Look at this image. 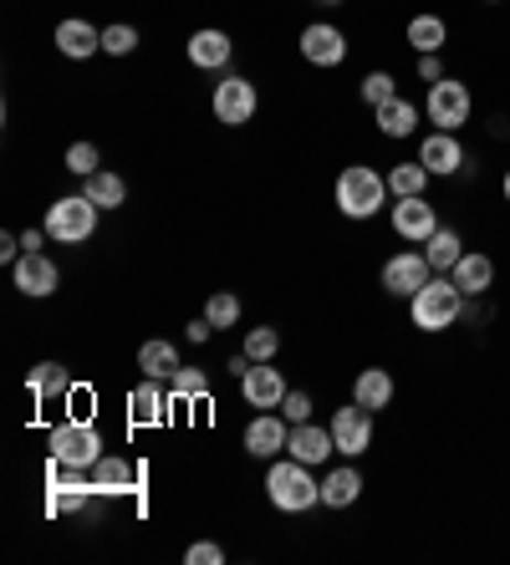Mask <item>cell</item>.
Instances as JSON below:
<instances>
[{
    "instance_id": "cell-20",
    "label": "cell",
    "mask_w": 510,
    "mask_h": 565,
    "mask_svg": "<svg viewBox=\"0 0 510 565\" xmlns=\"http://www.w3.org/2000/svg\"><path fill=\"white\" fill-rule=\"evenodd\" d=\"M87 479H93L97 494H128V489L138 484V469L128 459H118V454H103V459L87 469Z\"/></svg>"
},
{
    "instance_id": "cell-35",
    "label": "cell",
    "mask_w": 510,
    "mask_h": 565,
    "mask_svg": "<svg viewBox=\"0 0 510 565\" xmlns=\"http://www.w3.org/2000/svg\"><path fill=\"white\" fill-rule=\"evenodd\" d=\"M134 46H138V31L128 26V21H118V26L103 31V52H108V56H128Z\"/></svg>"
},
{
    "instance_id": "cell-9",
    "label": "cell",
    "mask_w": 510,
    "mask_h": 565,
    "mask_svg": "<svg viewBox=\"0 0 510 565\" xmlns=\"http://www.w3.org/2000/svg\"><path fill=\"white\" fill-rule=\"evenodd\" d=\"M286 444H291V423L281 418V408L255 413V418L245 423V448H251L255 459H281Z\"/></svg>"
},
{
    "instance_id": "cell-10",
    "label": "cell",
    "mask_w": 510,
    "mask_h": 565,
    "mask_svg": "<svg viewBox=\"0 0 510 565\" xmlns=\"http://www.w3.org/2000/svg\"><path fill=\"white\" fill-rule=\"evenodd\" d=\"M439 230V214L424 194L418 199H393V235L408 239V245H424V239Z\"/></svg>"
},
{
    "instance_id": "cell-39",
    "label": "cell",
    "mask_w": 510,
    "mask_h": 565,
    "mask_svg": "<svg viewBox=\"0 0 510 565\" xmlns=\"http://www.w3.org/2000/svg\"><path fill=\"white\" fill-rule=\"evenodd\" d=\"M418 77L429 82V87H434V82H444V62H439V52H424V56H418Z\"/></svg>"
},
{
    "instance_id": "cell-23",
    "label": "cell",
    "mask_w": 510,
    "mask_h": 565,
    "mask_svg": "<svg viewBox=\"0 0 510 565\" xmlns=\"http://www.w3.org/2000/svg\"><path fill=\"white\" fill-rule=\"evenodd\" d=\"M459 255H465V239L455 235V230H434L429 239H424V260H429V270L434 276H449V270H455L459 265Z\"/></svg>"
},
{
    "instance_id": "cell-43",
    "label": "cell",
    "mask_w": 510,
    "mask_h": 565,
    "mask_svg": "<svg viewBox=\"0 0 510 565\" xmlns=\"http://www.w3.org/2000/svg\"><path fill=\"white\" fill-rule=\"evenodd\" d=\"M317 6H342V0H317Z\"/></svg>"
},
{
    "instance_id": "cell-4",
    "label": "cell",
    "mask_w": 510,
    "mask_h": 565,
    "mask_svg": "<svg viewBox=\"0 0 510 565\" xmlns=\"http://www.w3.org/2000/svg\"><path fill=\"white\" fill-rule=\"evenodd\" d=\"M46 448H52V459H62L67 469H82V473L103 459V438H97V428L87 418L56 423L52 438H46Z\"/></svg>"
},
{
    "instance_id": "cell-15",
    "label": "cell",
    "mask_w": 510,
    "mask_h": 565,
    "mask_svg": "<svg viewBox=\"0 0 510 565\" xmlns=\"http://www.w3.org/2000/svg\"><path fill=\"white\" fill-rule=\"evenodd\" d=\"M418 163H424L429 173H439V179H449V173L465 169V148H459L455 132H439V128H434L429 138L418 143Z\"/></svg>"
},
{
    "instance_id": "cell-27",
    "label": "cell",
    "mask_w": 510,
    "mask_h": 565,
    "mask_svg": "<svg viewBox=\"0 0 510 565\" xmlns=\"http://www.w3.org/2000/svg\"><path fill=\"white\" fill-rule=\"evenodd\" d=\"M82 194L93 199L97 210H118L123 199H128V184H123V179H118L113 169H97L93 179H82Z\"/></svg>"
},
{
    "instance_id": "cell-37",
    "label": "cell",
    "mask_w": 510,
    "mask_h": 565,
    "mask_svg": "<svg viewBox=\"0 0 510 565\" xmlns=\"http://www.w3.org/2000/svg\"><path fill=\"white\" fill-rule=\"evenodd\" d=\"M184 561L189 565H225V551H220L215 540H194V545L184 551Z\"/></svg>"
},
{
    "instance_id": "cell-19",
    "label": "cell",
    "mask_w": 510,
    "mask_h": 565,
    "mask_svg": "<svg viewBox=\"0 0 510 565\" xmlns=\"http://www.w3.org/2000/svg\"><path fill=\"white\" fill-rule=\"evenodd\" d=\"M449 280L465 290V301H470V296H485V290L496 286V260H490V255H480V250H465V255H459V265L449 270Z\"/></svg>"
},
{
    "instance_id": "cell-11",
    "label": "cell",
    "mask_w": 510,
    "mask_h": 565,
    "mask_svg": "<svg viewBox=\"0 0 510 565\" xmlns=\"http://www.w3.org/2000/svg\"><path fill=\"white\" fill-rule=\"evenodd\" d=\"M11 276H15V290L31 296V301H41V296H52V290L62 286V270H56L41 250H21V260L11 265Z\"/></svg>"
},
{
    "instance_id": "cell-33",
    "label": "cell",
    "mask_w": 510,
    "mask_h": 565,
    "mask_svg": "<svg viewBox=\"0 0 510 565\" xmlns=\"http://www.w3.org/2000/svg\"><path fill=\"white\" fill-rule=\"evenodd\" d=\"M169 393H174L179 403H194V397L210 393V382H204V372H200V367H179L174 377H169Z\"/></svg>"
},
{
    "instance_id": "cell-8",
    "label": "cell",
    "mask_w": 510,
    "mask_h": 565,
    "mask_svg": "<svg viewBox=\"0 0 510 565\" xmlns=\"http://www.w3.org/2000/svg\"><path fill=\"white\" fill-rule=\"evenodd\" d=\"M286 393H291V387H286V377H281L276 362H251V372L241 377V397L251 403V408H261V413L281 408Z\"/></svg>"
},
{
    "instance_id": "cell-13",
    "label": "cell",
    "mask_w": 510,
    "mask_h": 565,
    "mask_svg": "<svg viewBox=\"0 0 510 565\" xmlns=\"http://www.w3.org/2000/svg\"><path fill=\"white\" fill-rule=\"evenodd\" d=\"M255 107H261V97H255V87L245 77H225L215 87V118L230 122V128H241V122L255 118Z\"/></svg>"
},
{
    "instance_id": "cell-34",
    "label": "cell",
    "mask_w": 510,
    "mask_h": 565,
    "mask_svg": "<svg viewBox=\"0 0 510 565\" xmlns=\"http://www.w3.org/2000/svg\"><path fill=\"white\" fill-rule=\"evenodd\" d=\"M399 97V82L389 77V72H368L363 77V103L368 107H383V103H393Z\"/></svg>"
},
{
    "instance_id": "cell-32",
    "label": "cell",
    "mask_w": 510,
    "mask_h": 565,
    "mask_svg": "<svg viewBox=\"0 0 510 565\" xmlns=\"http://www.w3.org/2000/svg\"><path fill=\"white\" fill-rule=\"evenodd\" d=\"M276 352H281V331L276 327H255L251 337H245V356H251V362H276Z\"/></svg>"
},
{
    "instance_id": "cell-41",
    "label": "cell",
    "mask_w": 510,
    "mask_h": 565,
    "mask_svg": "<svg viewBox=\"0 0 510 565\" xmlns=\"http://www.w3.org/2000/svg\"><path fill=\"white\" fill-rule=\"evenodd\" d=\"M46 224H41V230H26V235H21V250H41V245H46Z\"/></svg>"
},
{
    "instance_id": "cell-1",
    "label": "cell",
    "mask_w": 510,
    "mask_h": 565,
    "mask_svg": "<svg viewBox=\"0 0 510 565\" xmlns=\"http://www.w3.org/2000/svg\"><path fill=\"white\" fill-rule=\"evenodd\" d=\"M459 316H465V290L449 276H429L408 296V321H414L418 331H449Z\"/></svg>"
},
{
    "instance_id": "cell-28",
    "label": "cell",
    "mask_w": 510,
    "mask_h": 565,
    "mask_svg": "<svg viewBox=\"0 0 510 565\" xmlns=\"http://www.w3.org/2000/svg\"><path fill=\"white\" fill-rule=\"evenodd\" d=\"M163 403H169V397H163V387L153 377H144L134 387V397H128V408H134V423L138 428H148V423H159L163 418Z\"/></svg>"
},
{
    "instance_id": "cell-22",
    "label": "cell",
    "mask_w": 510,
    "mask_h": 565,
    "mask_svg": "<svg viewBox=\"0 0 510 565\" xmlns=\"http://www.w3.org/2000/svg\"><path fill=\"white\" fill-rule=\"evenodd\" d=\"M358 494H363V473H358V463H342V469H332L322 479V504L327 510H348V504H358Z\"/></svg>"
},
{
    "instance_id": "cell-38",
    "label": "cell",
    "mask_w": 510,
    "mask_h": 565,
    "mask_svg": "<svg viewBox=\"0 0 510 565\" xmlns=\"http://www.w3.org/2000/svg\"><path fill=\"white\" fill-rule=\"evenodd\" d=\"M281 418L291 423V428H296V423H311V397H307V393H286Z\"/></svg>"
},
{
    "instance_id": "cell-17",
    "label": "cell",
    "mask_w": 510,
    "mask_h": 565,
    "mask_svg": "<svg viewBox=\"0 0 510 565\" xmlns=\"http://www.w3.org/2000/svg\"><path fill=\"white\" fill-rule=\"evenodd\" d=\"M230 56H235V41H230L225 31L204 26L189 36V62L200 66V72H220V66H230Z\"/></svg>"
},
{
    "instance_id": "cell-6",
    "label": "cell",
    "mask_w": 510,
    "mask_h": 565,
    "mask_svg": "<svg viewBox=\"0 0 510 565\" xmlns=\"http://www.w3.org/2000/svg\"><path fill=\"white\" fill-rule=\"evenodd\" d=\"M470 113H475V97H470V87L455 82V77L434 82L429 97H424V118H429L439 132H459L465 122H470Z\"/></svg>"
},
{
    "instance_id": "cell-18",
    "label": "cell",
    "mask_w": 510,
    "mask_h": 565,
    "mask_svg": "<svg viewBox=\"0 0 510 565\" xmlns=\"http://www.w3.org/2000/svg\"><path fill=\"white\" fill-rule=\"evenodd\" d=\"M393 393H399V382H393L389 367H363L352 382V403H363L368 413H383L393 403Z\"/></svg>"
},
{
    "instance_id": "cell-24",
    "label": "cell",
    "mask_w": 510,
    "mask_h": 565,
    "mask_svg": "<svg viewBox=\"0 0 510 565\" xmlns=\"http://www.w3.org/2000/svg\"><path fill=\"white\" fill-rule=\"evenodd\" d=\"M373 118H378V132H383V138H414V128H418V107H414V103H403V97H393V103L373 107Z\"/></svg>"
},
{
    "instance_id": "cell-21",
    "label": "cell",
    "mask_w": 510,
    "mask_h": 565,
    "mask_svg": "<svg viewBox=\"0 0 510 565\" xmlns=\"http://www.w3.org/2000/svg\"><path fill=\"white\" fill-rule=\"evenodd\" d=\"M56 52L72 56V62H87L93 52H103V31L72 15V21H62V26H56Z\"/></svg>"
},
{
    "instance_id": "cell-2",
    "label": "cell",
    "mask_w": 510,
    "mask_h": 565,
    "mask_svg": "<svg viewBox=\"0 0 510 565\" xmlns=\"http://www.w3.org/2000/svg\"><path fill=\"white\" fill-rule=\"evenodd\" d=\"M266 494H270V504L286 514H301V510H311V504H322V484L311 479V463L291 459V454H286V459H270Z\"/></svg>"
},
{
    "instance_id": "cell-31",
    "label": "cell",
    "mask_w": 510,
    "mask_h": 565,
    "mask_svg": "<svg viewBox=\"0 0 510 565\" xmlns=\"http://www.w3.org/2000/svg\"><path fill=\"white\" fill-rule=\"evenodd\" d=\"M204 321H210L215 331L235 327V321H241V296H230V290H215V296L204 301Z\"/></svg>"
},
{
    "instance_id": "cell-29",
    "label": "cell",
    "mask_w": 510,
    "mask_h": 565,
    "mask_svg": "<svg viewBox=\"0 0 510 565\" xmlns=\"http://www.w3.org/2000/svg\"><path fill=\"white\" fill-rule=\"evenodd\" d=\"M444 41H449L444 15H414V21H408V46H414L418 56H424V52H444Z\"/></svg>"
},
{
    "instance_id": "cell-30",
    "label": "cell",
    "mask_w": 510,
    "mask_h": 565,
    "mask_svg": "<svg viewBox=\"0 0 510 565\" xmlns=\"http://www.w3.org/2000/svg\"><path fill=\"white\" fill-rule=\"evenodd\" d=\"M429 179H434V173L424 169L418 158H414V163H399V169L389 173V194L393 199H418L424 189H429Z\"/></svg>"
},
{
    "instance_id": "cell-36",
    "label": "cell",
    "mask_w": 510,
    "mask_h": 565,
    "mask_svg": "<svg viewBox=\"0 0 510 565\" xmlns=\"http://www.w3.org/2000/svg\"><path fill=\"white\" fill-rule=\"evenodd\" d=\"M97 163H103V158H97V143H72L67 148V169L77 173V179H93Z\"/></svg>"
},
{
    "instance_id": "cell-42",
    "label": "cell",
    "mask_w": 510,
    "mask_h": 565,
    "mask_svg": "<svg viewBox=\"0 0 510 565\" xmlns=\"http://www.w3.org/2000/svg\"><path fill=\"white\" fill-rule=\"evenodd\" d=\"M500 189H506V204H510V169H506V184H500Z\"/></svg>"
},
{
    "instance_id": "cell-14",
    "label": "cell",
    "mask_w": 510,
    "mask_h": 565,
    "mask_svg": "<svg viewBox=\"0 0 510 565\" xmlns=\"http://www.w3.org/2000/svg\"><path fill=\"white\" fill-rule=\"evenodd\" d=\"M301 56L311 66H342L348 62V36L337 26H327V21H317V26L301 31Z\"/></svg>"
},
{
    "instance_id": "cell-7",
    "label": "cell",
    "mask_w": 510,
    "mask_h": 565,
    "mask_svg": "<svg viewBox=\"0 0 510 565\" xmlns=\"http://www.w3.org/2000/svg\"><path fill=\"white\" fill-rule=\"evenodd\" d=\"M332 444L342 459H363L368 448H373V413L363 408V403H348V408H337L332 413Z\"/></svg>"
},
{
    "instance_id": "cell-3",
    "label": "cell",
    "mask_w": 510,
    "mask_h": 565,
    "mask_svg": "<svg viewBox=\"0 0 510 565\" xmlns=\"http://www.w3.org/2000/svg\"><path fill=\"white\" fill-rule=\"evenodd\" d=\"M389 173L368 169V163H352V169L337 173V210L348 220H373L383 204H389Z\"/></svg>"
},
{
    "instance_id": "cell-12",
    "label": "cell",
    "mask_w": 510,
    "mask_h": 565,
    "mask_svg": "<svg viewBox=\"0 0 510 565\" xmlns=\"http://www.w3.org/2000/svg\"><path fill=\"white\" fill-rule=\"evenodd\" d=\"M429 276H434V270H429V260H424V250H399L389 265H383V290L408 301V296H414V290L424 286Z\"/></svg>"
},
{
    "instance_id": "cell-26",
    "label": "cell",
    "mask_w": 510,
    "mask_h": 565,
    "mask_svg": "<svg viewBox=\"0 0 510 565\" xmlns=\"http://www.w3.org/2000/svg\"><path fill=\"white\" fill-rule=\"evenodd\" d=\"M138 367H144V377H153V382H169L179 372V347L174 342H144L138 347Z\"/></svg>"
},
{
    "instance_id": "cell-40",
    "label": "cell",
    "mask_w": 510,
    "mask_h": 565,
    "mask_svg": "<svg viewBox=\"0 0 510 565\" xmlns=\"http://www.w3.org/2000/svg\"><path fill=\"white\" fill-rule=\"evenodd\" d=\"M184 337H189L194 347H200V342H210V337H215V327H210V321L200 316V321H189V327H184Z\"/></svg>"
},
{
    "instance_id": "cell-25",
    "label": "cell",
    "mask_w": 510,
    "mask_h": 565,
    "mask_svg": "<svg viewBox=\"0 0 510 565\" xmlns=\"http://www.w3.org/2000/svg\"><path fill=\"white\" fill-rule=\"evenodd\" d=\"M26 387H31V397H36V403H52V397H67L72 393V372L62 367V362H41V367H31Z\"/></svg>"
},
{
    "instance_id": "cell-5",
    "label": "cell",
    "mask_w": 510,
    "mask_h": 565,
    "mask_svg": "<svg viewBox=\"0 0 510 565\" xmlns=\"http://www.w3.org/2000/svg\"><path fill=\"white\" fill-rule=\"evenodd\" d=\"M93 230H97V204L87 194H67L46 210V235L56 245H82V239H93Z\"/></svg>"
},
{
    "instance_id": "cell-16",
    "label": "cell",
    "mask_w": 510,
    "mask_h": 565,
    "mask_svg": "<svg viewBox=\"0 0 510 565\" xmlns=\"http://www.w3.org/2000/svg\"><path fill=\"white\" fill-rule=\"evenodd\" d=\"M286 454L317 469V463H327V459L337 454L332 428H317V423H296V428H291V444H286Z\"/></svg>"
}]
</instances>
